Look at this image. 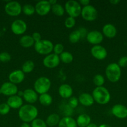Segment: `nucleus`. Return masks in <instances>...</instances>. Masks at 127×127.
<instances>
[{
  "mask_svg": "<svg viewBox=\"0 0 127 127\" xmlns=\"http://www.w3.org/2000/svg\"><path fill=\"white\" fill-rule=\"evenodd\" d=\"M38 109L32 104H24L18 112V116L23 122H32L38 116Z\"/></svg>",
  "mask_w": 127,
  "mask_h": 127,
  "instance_id": "1",
  "label": "nucleus"
},
{
  "mask_svg": "<svg viewBox=\"0 0 127 127\" xmlns=\"http://www.w3.org/2000/svg\"><path fill=\"white\" fill-rule=\"evenodd\" d=\"M94 101L100 105H105L110 102L111 95L109 91L104 86L96 87L92 94Z\"/></svg>",
  "mask_w": 127,
  "mask_h": 127,
  "instance_id": "2",
  "label": "nucleus"
},
{
  "mask_svg": "<svg viewBox=\"0 0 127 127\" xmlns=\"http://www.w3.org/2000/svg\"><path fill=\"white\" fill-rule=\"evenodd\" d=\"M105 75L108 81L112 83H117L122 76V69L118 63H111L107 65L105 69Z\"/></svg>",
  "mask_w": 127,
  "mask_h": 127,
  "instance_id": "3",
  "label": "nucleus"
},
{
  "mask_svg": "<svg viewBox=\"0 0 127 127\" xmlns=\"http://www.w3.org/2000/svg\"><path fill=\"white\" fill-rule=\"evenodd\" d=\"M51 87V81L49 78L41 76L37 78L34 84V89L38 94L47 93Z\"/></svg>",
  "mask_w": 127,
  "mask_h": 127,
  "instance_id": "4",
  "label": "nucleus"
},
{
  "mask_svg": "<svg viewBox=\"0 0 127 127\" xmlns=\"http://www.w3.org/2000/svg\"><path fill=\"white\" fill-rule=\"evenodd\" d=\"M34 49L37 53L42 55L51 54L53 51L54 45L51 41L47 39H42L35 43Z\"/></svg>",
  "mask_w": 127,
  "mask_h": 127,
  "instance_id": "5",
  "label": "nucleus"
},
{
  "mask_svg": "<svg viewBox=\"0 0 127 127\" xmlns=\"http://www.w3.org/2000/svg\"><path fill=\"white\" fill-rule=\"evenodd\" d=\"M64 9L70 17L75 18L81 14V5L79 2L75 0H68L67 1L65 4Z\"/></svg>",
  "mask_w": 127,
  "mask_h": 127,
  "instance_id": "6",
  "label": "nucleus"
},
{
  "mask_svg": "<svg viewBox=\"0 0 127 127\" xmlns=\"http://www.w3.org/2000/svg\"><path fill=\"white\" fill-rule=\"evenodd\" d=\"M80 16L85 21L92 22L97 19L98 17V11L95 7L89 4L82 7Z\"/></svg>",
  "mask_w": 127,
  "mask_h": 127,
  "instance_id": "7",
  "label": "nucleus"
},
{
  "mask_svg": "<svg viewBox=\"0 0 127 127\" xmlns=\"http://www.w3.org/2000/svg\"><path fill=\"white\" fill-rule=\"evenodd\" d=\"M4 11L8 16L16 17L22 12V6L17 1H9L5 5Z\"/></svg>",
  "mask_w": 127,
  "mask_h": 127,
  "instance_id": "8",
  "label": "nucleus"
},
{
  "mask_svg": "<svg viewBox=\"0 0 127 127\" xmlns=\"http://www.w3.org/2000/svg\"><path fill=\"white\" fill-rule=\"evenodd\" d=\"M18 91L17 86L9 81L4 83L0 88V94H3L6 96L11 97L17 95Z\"/></svg>",
  "mask_w": 127,
  "mask_h": 127,
  "instance_id": "9",
  "label": "nucleus"
},
{
  "mask_svg": "<svg viewBox=\"0 0 127 127\" xmlns=\"http://www.w3.org/2000/svg\"><path fill=\"white\" fill-rule=\"evenodd\" d=\"M60 62L61 60H60L59 56L54 54V53L46 55L42 61L44 66L49 69H52L57 67L59 65Z\"/></svg>",
  "mask_w": 127,
  "mask_h": 127,
  "instance_id": "10",
  "label": "nucleus"
},
{
  "mask_svg": "<svg viewBox=\"0 0 127 127\" xmlns=\"http://www.w3.org/2000/svg\"><path fill=\"white\" fill-rule=\"evenodd\" d=\"M27 24L22 19H17L12 22L11 29L12 33L15 35H22L27 31Z\"/></svg>",
  "mask_w": 127,
  "mask_h": 127,
  "instance_id": "11",
  "label": "nucleus"
},
{
  "mask_svg": "<svg viewBox=\"0 0 127 127\" xmlns=\"http://www.w3.org/2000/svg\"><path fill=\"white\" fill-rule=\"evenodd\" d=\"M90 53L92 57L98 60H103L107 58L108 55V52L107 49L100 45H93L91 48Z\"/></svg>",
  "mask_w": 127,
  "mask_h": 127,
  "instance_id": "12",
  "label": "nucleus"
},
{
  "mask_svg": "<svg viewBox=\"0 0 127 127\" xmlns=\"http://www.w3.org/2000/svg\"><path fill=\"white\" fill-rule=\"evenodd\" d=\"M87 42L93 45H98L103 40V35L98 31H92L87 33L86 36Z\"/></svg>",
  "mask_w": 127,
  "mask_h": 127,
  "instance_id": "13",
  "label": "nucleus"
},
{
  "mask_svg": "<svg viewBox=\"0 0 127 127\" xmlns=\"http://www.w3.org/2000/svg\"><path fill=\"white\" fill-rule=\"evenodd\" d=\"M51 5L49 1H40L35 5L36 12L40 16H44L51 11Z\"/></svg>",
  "mask_w": 127,
  "mask_h": 127,
  "instance_id": "14",
  "label": "nucleus"
},
{
  "mask_svg": "<svg viewBox=\"0 0 127 127\" xmlns=\"http://www.w3.org/2000/svg\"><path fill=\"white\" fill-rule=\"evenodd\" d=\"M112 114L113 116L119 119H124L127 117V107L121 104H117L112 108Z\"/></svg>",
  "mask_w": 127,
  "mask_h": 127,
  "instance_id": "15",
  "label": "nucleus"
},
{
  "mask_svg": "<svg viewBox=\"0 0 127 127\" xmlns=\"http://www.w3.org/2000/svg\"><path fill=\"white\" fill-rule=\"evenodd\" d=\"M9 82L14 84H20L25 79V73L21 69H16L9 74Z\"/></svg>",
  "mask_w": 127,
  "mask_h": 127,
  "instance_id": "16",
  "label": "nucleus"
},
{
  "mask_svg": "<svg viewBox=\"0 0 127 127\" xmlns=\"http://www.w3.org/2000/svg\"><path fill=\"white\" fill-rule=\"evenodd\" d=\"M22 99L29 104H34L38 100V94L32 89H26L24 91Z\"/></svg>",
  "mask_w": 127,
  "mask_h": 127,
  "instance_id": "17",
  "label": "nucleus"
},
{
  "mask_svg": "<svg viewBox=\"0 0 127 127\" xmlns=\"http://www.w3.org/2000/svg\"><path fill=\"white\" fill-rule=\"evenodd\" d=\"M6 103L11 109H19L23 105V99L17 95H12L9 97Z\"/></svg>",
  "mask_w": 127,
  "mask_h": 127,
  "instance_id": "18",
  "label": "nucleus"
},
{
  "mask_svg": "<svg viewBox=\"0 0 127 127\" xmlns=\"http://www.w3.org/2000/svg\"><path fill=\"white\" fill-rule=\"evenodd\" d=\"M59 94L63 99H70L72 97L73 89L68 84H61L58 89Z\"/></svg>",
  "mask_w": 127,
  "mask_h": 127,
  "instance_id": "19",
  "label": "nucleus"
},
{
  "mask_svg": "<svg viewBox=\"0 0 127 127\" xmlns=\"http://www.w3.org/2000/svg\"><path fill=\"white\" fill-rule=\"evenodd\" d=\"M117 30L112 24H106L102 28V34L108 38H113L117 35Z\"/></svg>",
  "mask_w": 127,
  "mask_h": 127,
  "instance_id": "20",
  "label": "nucleus"
},
{
  "mask_svg": "<svg viewBox=\"0 0 127 127\" xmlns=\"http://www.w3.org/2000/svg\"><path fill=\"white\" fill-rule=\"evenodd\" d=\"M78 99L80 104L85 107L92 106L95 102L92 94L88 93H83L80 94Z\"/></svg>",
  "mask_w": 127,
  "mask_h": 127,
  "instance_id": "21",
  "label": "nucleus"
},
{
  "mask_svg": "<svg viewBox=\"0 0 127 127\" xmlns=\"http://www.w3.org/2000/svg\"><path fill=\"white\" fill-rule=\"evenodd\" d=\"M58 127H77L76 120L72 117H64L61 119Z\"/></svg>",
  "mask_w": 127,
  "mask_h": 127,
  "instance_id": "22",
  "label": "nucleus"
},
{
  "mask_svg": "<svg viewBox=\"0 0 127 127\" xmlns=\"http://www.w3.org/2000/svg\"><path fill=\"white\" fill-rule=\"evenodd\" d=\"M75 120L77 127H87L91 123V117L88 114H83L78 115Z\"/></svg>",
  "mask_w": 127,
  "mask_h": 127,
  "instance_id": "23",
  "label": "nucleus"
},
{
  "mask_svg": "<svg viewBox=\"0 0 127 127\" xmlns=\"http://www.w3.org/2000/svg\"><path fill=\"white\" fill-rule=\"evenodd\" d=\"M19 44L24 48H30L34 45L35 42L31 35H23L20 38Z\"/></svg>",
  "mask_w": 127,
  "mask_h": 127,
  "instance_id": "24",
  "label": "nucleus"
},
{
  "mask_svg": "<svg viewBox=\"0 0 127 127\" xmlns=\"http://www.w3.org/2000/svg\"><path fill=\"white\" fill-rule=\"evenodd\" d=\"M60 120H61V118H60L59 115L56 113H53V114H50L47 117L46 120V123L47 126L53 127L58 125Z\"/></svg>",
  "mask_w": 127,
  "mask_h": 127,
  "instance_id": "25",
  "label": "nucleus"
},
{
  "mask_svg": "<svg viewBox=\"0 0 127 127\" xmlns=\"http://www.w3.org/2000/svg\"><path fill=\"white\" fill-rule=\"evenodd\" d=\"M38 100L40 104L44 106H49L52 104L53 101L52 97L49 93H45L39 95Z\"/></svg>",
  "mask_w": 127,
  "mask_h": 127,
  "instance_id": "26",
  "label": "nucleus"
},
{
  "mask_svg": "<svg viewBox=\"0 0 127 127\" xmlns=\"http://www.w3.org/2000/svg\"><path fill=\"white\" fill-rule=\"evenodd\" d=\"M51 11L56 16L61 17L65 13V9L61 4L57 3L51 6Z\"/></svg>",
  "mask_w": 127,
  "mask_h": 127,
  "instance_id": "27",
  "label": "nucleus"
},
{
  "mask_svg": "<svg viewBox=\"0 0 127 127\" xmlns=\"http://www.w3.org/2000/svg\"><path fill=\"white\" fill-rule=\"evenodd\" d=\"M59 58L61 62L64 63H65V64L72 63L73 60V55L70 52H64L63 53L60 55Z\"/></svg>",
  "mask_w": 127,
  "mask_h": 127,
  "instance_id": "28",
  "label": "nucleus"
},
{
  "mask_svg": "<svg viewBox=\"0 0 127 127\" xmlns=\"http://www.w3.org/2000/svg\"><path fill=\"white\" fill-rule=\"evenodd\" d=\"M34 67L35 64L34 62L32 60H27L22 64L21 70L24 72V73H29L34 70Z\"/></svg>",
  "mask_w": 127,
  "mask_h": 127,
  "instance_id": "29",
  "label": "nucleus"
},
{
  "mask_svg": "<svg viewBox=\"0 0 127 127\" xmlns=\"http://www.w3.org/2000/svg\"><path fill=\"white\" fill-rule=\"evenodd\" d=\"M81 38H82V37H81L80 33L78 29L72 31L68 36V40L72 43H77L79 42Z\"/></svg>",
  "mask_w": 127,
  "mask_h": 127,
  "instance_id": "30",
  "label": "nucleus"
},
{
  "mask_svg": "<svg viewBox=\"0 0 127 127\" xmlns=\"http://www.w3.org/2000/svg\"><path fill=\"white\" fill-rule=\"evenodd\" d=\"M22 12L26 16H32L36 12L35 6L31 4H26L22 7Z\"/></svg>",
  "mask_w": 127,
  "mask_h": 127,
  "instance_id": "31",
  "label": "nucleus"
},
{
  "mask_svg": "<svg viewBox=\"0 0 127 127\" xmlns=\"http://www.w3.org/2000/svg\"><path fill=\"white\" fill-rule=\"evenodd\" d=\"M105 79L103 75L100 74H97L94 76L93 78V82L97 87L103 86Z\"/></svg>",
  "mask_w": 127,
  "mask_h": 127,
  "instance_id": "32",
  "label": "nucleus"
},
{
  "mask_svg": "<svg viewBox=\"0 0 127 127\" xmlns=\"http://www.w3.org/2000/svg\"><path fill=\"white\" fill-rule=\"evenodd\" d=\"M31 127H47L46 121L39 118H37L31 122Z\"/></svg>",
  "mask_w": 127,
  "mask_h": 127,
  "instance_id": "33",
  "label": "nucleus"
},
{
  "mask_svg": "<svg viewBox=\"0 0 127 127\" xmlns=\"http://www.w3.org/2000/svg\"><path fill=\"white\" fill-rule=\"evenodd\" d=\"M76 24V21L75 18L72 17H70L68 16V17L65 19L64 22V24L66 28L67 29H72L75 26Z\"/></svg>",
  "mask_w": 127,
  "mask_h": 127,
  "instance_id": "34",
  "label": "nucleus"
},
{
  "mask_svg": "<svg viewBox=\"0 0 127 127\" xmlns=\"http://www.w3.org/2000/svg\"><path fill=\"white\" fill-rule=\"evenodd\" d=\"M64 47L63 45L61 43H56V45H54V48H53V52L54 53L57 55L59 56L61 53H63L64 51Z\"/></svg>",
  "mask_w": 127,
  "mask_h": 127,
  "instance_id": "35",
  "label": "nucleus"
},
{
  "mask_svg": "<svg viewBox=\"0 0 127 127\" xmlns=\"http://www.w3.org/2000/svg\"><path fill=\"white\" fill-rule=\"evenodd\" d=\"M11 108L7 103H2L0 104V115H6L10 112Z\"/></svg>",
  "mask_w": 127,
  "mask_h": 127,
  "instance_id": "36",
  "label": "nucleus"
},
{
  "mask_svg": "<svg viewBox=\"0 0 127 127\" xmlns=\"http://www.w3.org/2000/svg\"><path fill=\"white\" fill-rule=\"evenodd\" d=\"M11 60V56L9 53L3 52L0 53V62L2 63H7Z\"/></svg>",
  "mask_w": 127,
  "mask_h": 127,
  "instance_id": "37",
  "label": "nucleus"
},
{
  "mask_svg": "<svg viewBox=\"0 0 127 127\" xmlns=\"http://www.w3.org/2000/svg\"><path fill=\"white\" fill-rule=\"evenodd\" d=\"M78 98H77L76 97H71L70 99H68V105L72 108V109H75L76 107H77L78 105Z\"/></svg>",
  "mask_w": 127,
  "mask_h": 127,
  "instance_id": "38",
  "label": "nucleus"
},
{
  "mask_svg": "<svg viewBox=\"0 0 127 127\" xmlns=\"http://www.w3.org/2000/svg\"><path fill=\"white\" fill-rule=\"evenodd\" d=\"M118 64L120 68H125L127 66V57L124 56V57H121L118 62Z\"/></svg>",
  "mask_w": 127,
  "mask_h": 127,
  "instance_id": "39",
  "label": "nucleus"
},
{
  "mask_svg": "<svg viewBox=\"0 0 127 127\" xmlns=\"http://www.w3.org/2000/svg\"><path fill=\"white\" fill-rule=\"evenodd\" d=\"M31 36H32V38H33L34 40L35 43H36V42H39V41H40L41 40H42V38H41V33H39V32H34Z\"/></svg>",
  "mask_w": 127,
  "mask_h": 127,
  "instance_id": "40",
  "label": "nucleus"
},
{
  "mask_svg": "<svg viewBox=\"0 0 127 127\" xmlns=\"http://www.w3.org/2000/svg\"><path fill=\"white\" fill-rule=\"evenodd\" d=\"M78 30L80 32V33L82 38H83V37H86V36H87V29H86L85 28H84V27H80L79 29H78Z\"/></svg>",
  "mask_w": 127,
  "mask_h": 127,
  "instance_id": "41",
  "label": "nucleus"
},
{
  "mask_svg": "<svg viewBox=\"0 0 127 127\" xmlns=\"http://www.w3.org/2000/svg\"><path fill=\"white\" fill-rule=\"evenodd\" d=\"M90 1L89 0H80L79 1L80 4L83 5V6H88V5L90 4Z\"/></svg>",
  "mask_w": 127,
  "mask_h": 127,
  "instance_id": "42",
  "label": "nucleus"
},
{
  "mask_svg": "<svg viewBox=\"0 0 127 127\" xmlns=\"http://www.w3.org/2000/svg\"><path fill=\"white\" fill-rule=\"evenodd\" d=\"M120 2V0H110V3L112 4V5H117Z\"/></svg>",
  "mask_w": 127,
  "mask_h": 127,
  "instance_id": "43",
  "label": "nucleus"
},
{
  "mask_svg": "<svg viewBox=\"0 0 127 127\" xmlns=\"http://www.w3.org/2000/svg\"><path fill=\"white\" fill-rule=\"evenodd\" d=\"M20 127H31V126L29 124V123L23 122L22 124H21V125L20 126Z\"/></svg>",
  "mask_w": 127,
  "mask_h": 127,
  "instance_id": "44",
  "label": "nucleus"
},
{
  "mask_svg": "<svg viewBox=\"0 0 127 127\" xmlns=\"http://www.w3.org/2000/svg\"><path fill=\"white\" fill-rule=\"evenodd\" d=\"M49 2L50 4H51V6H53V5L57 3V0H49Z\"/></svg>",
  "mask_w": 127,
  "mask_h": 127,
  "instance_id": "45",
  "label": "nucleus"
},
{
  "mask_svg": "<svg viewBox=\"0 0 127 127\" xmlns=\"http://www.w3.org/2000/svg\"><path fill=\"white\" fill-rule=\"evenodd\" d=\"M87 127H98V126H97L95 124H93V123H90V124Z\"/></svg>",
  "mask_w": 127,
  "mask_h": 127,
  "instance_id": "46",
  "label": "nucleus"
},
{
  "mask_svg": "<svg viewBox=\"0 0 127 127\" xmlns=\"http://www.w3.org/2000/svg\"><path fill=\"white\" fill-rule=\"evenodd\" d=\"M98 127H112L109 125H107V124H102V125H100Z\"/></svg>",
  "mask_w": 127,
  "mask_h": 127,
  "instance_id": "47",
  "label": "nucleus"
}]
</instances>
